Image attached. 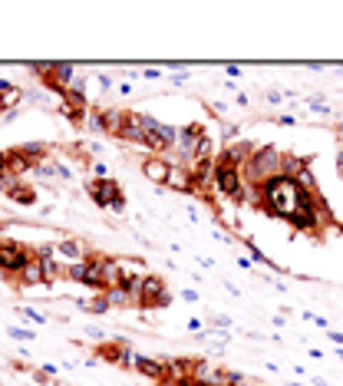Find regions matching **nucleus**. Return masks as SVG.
<instances>
[{"mask_svg": "<svg viewBox=\"0 0 343 386\" xmlns=\"http://www.w3.org/2000/svg\"><path fill=\"white\" fill-rule=\"evenodd\" d=\"M248 199L255 201L264 215H271V218H284L287 224L304 212V188L297 185L294 178H287V175H278V178L264 182V185L255 188Z\"/></svg>", "mask_w": 343, "mask_h": 386, "instance_id": "1", "label": "nucleus"}, {"mask_svg": "<svg viewBox=\"0 0 343 386\" xmlns=\"http://www.w3.org/2000/svg\"><path fill=\"white\" fill-rule=\"evenodd\" d=\"M284 175V152L274 149V146H257L251 152V159L241 165V178H244V188H261L264 182Z\"/></svg>", "mask_w": 343, "mask_h": 386, "instance_id": "2", "label": "nucleus"}, {"mask_svg": "<svg viewBox=\"0 0 343 386\" xmlns=\"http://www.w3.org/2000/svg\"><path fill=\"white\" fill-rule=\"evenodd\" d=\"M215 192L225 195L228 201L241 205L248 201V188H244V178H241V165L231 162L228 152H221L215 159Z\"/></svg>", "mask_w": 343, "mask_h": 386, "instance_id": "3", "label": "nucleus"}, {"mask_svg": "<svg viewBox=\"0 0 343 386\" xmlns=\"http://www.w3.org/2000/svg\"><path fill=\"white\" fill-rule=\"evenodd\" d=\"M86 192L89 199L96 201L99 208H106V212H122L126 208V195H122V188H119L115 178H89Z\"/></svg>", "mask_w": 343, "mask_h": 386, "instance_id": "4", "label": "nucleus"}, {"mask_svg": "<svg viewBox=\"0 0 343 386\" xmlns=\"http://www.w3.org/2000/svg\"><path fill=\"white\" fill-rule=\"evenodd\" d=\"M43 251L37 248H26V245H17V241H0V275L13 281V277L20 275V268H24L30 258H40Z\"/></svg>", "mask_w": 343, "mask_h": 386, "instance_id": "5", "label": "nucleus"}, {"mask_svg": "<svg viewBox=\"0 0 343 386\" xmlns=\"http://www.w3.org/2000/svg\"><path fill=\"white\" fill-rule=\"evenodd\" d=\"M168 287L166 281L159 275H145L139 284V294H136V307H142V311H162V307H168Z\"/></svg>", "mask_w": 343, "mask_h": 386, "instance_id": "6", "label": "nucleus"}, {"mask_svg": "<svg viewBox=\"0 0 343 386\" xmlns=\"http://www.w3.org/2000/svg\"><path fill=\"white\" fill-rule=\"evenodd\" d=\"M102 261H106V254H86L83 261H73V264H66V277H73V281H79V284H86V287H96V291H99Z\"/></svg>", "mask_w": 343, "mask_h": 386, "instance_id": "7", "label": "nucleus"}, {"mask_svg": "<svg viewBox=\"0 0 343 386\" xmlns=\"http://www.w3.org/2000/svg\"><path fill=\"white\" fill-rule=\"evenodd\" d=\"M33 73L43 79V86L56 89L60 96L66 93V86H70V79H73V66H66V63H33Z\"/></svg>", "mask_w": 343, "mask_h": 386, "instance_id": "8", "label": "nucleus"}, {"mask_svg": "<svg viewBox=\"0 0 343 386\" xmlns=\"http://www.w3.org/2000/svg\"><path fill=\"white\" fill-rule=\"evenodd\" d=\"M89 123L96 125V129H102L106 136L122 139V125H126V109H119V106H102V109H93Z\"/></svg>", "mask_w": 343, "mask_h": 386, "instance_id": "9", "label": "nucleus"}, {"mask_svg": "<svg viewBox=\"0 0 343 386\" xmlns=\"http://www.w3.org/2000/svg\"><path fill=\"white\" fill-rule=\"evenodd\" d=\"M93 357L113 363V366H129V363L136 360V357L129 353V340H106L99 347H93Z\"/></svg>", "mask_w": 343, "mask_h": 386, "instance_id": "10", "label": "nucleus"}, {"mask_svg": "<svg viewBox=\"0 0 343 386\" xmlns=\"http://www.w3.org/2000/svg\"><path fill=\"white\" fill-rule=\"evenodd\" d=\"M26 169H30V165H26V159L17 149L0 152V185L3 188L10 185V182H17V175H24Z\"/></svg>", "mask_w": 343, "mask_h": 386, "instance_id": "11", "label": "nucleus"}, {"mask_svg": "<svg viewBox=\"0 0 343 386\" xmlns=\"http://www.w3.org/2000/svg\"><path fill=\"white\" fill-rule=\"evenodd\" d=\"M132 370L142 376H149L152 383H166L168 380V360H155V357H136Z\"/></svg>", "mask_w": 343, "mask_h": 386, "instance_id": "12", "label": "nucleus"}, {"mask_svg": "<svg viewBox=\"0 0 343 386\" xmlns=\"http://www.w3.org/2000/svg\"><path fill=\"white\" fill-rule=\"evenodd\" d=\"M17 152L26 159L30 169H40V165L50 162V155L56 152V146H50V142H24V146H17Z\"/></svg>", "mask_w": 343, "mask_h": 386, "instance_id": "13", "label": "nucleus"}, {"mask_svg": "<svg viewBox=\"0 0 343 386\" xmlns=\"http://www.w3.org/2000/svg\"><path fill=\"white\" fill-rule=\"evenodd\" d=\"M145 136H149V116H139V112H129L126 109L122 139H126V142H139V146H145Z\"/></svg>", "mask_w": 343, "mask_h": 386, "instance_id": "14", "label": "nucleus"}, {"mask_svg": "<svg viewBox=\"0 0 343 386\" xmlns=\"http://www.w3.org/2000/svg\"><path fill=\"white\" fill-rule=\"evenodd\" d=\"M43 258V254H40ZM40 258H30V261L20 268V275L13 277V284H20V287H40V284H47V275H43V261Z\"/></svg>", "mask_w": 343, "mask_h": 386, "instance_id": "15", "label": "nucleus"}, {"mask_svg": "<svg viewBox=\"0 0 343 386\" xmlns=\"http://www.w3.org/2000/svg\"><path fill=\"white\" fill-rule=\"evenodd\" d=\"M142 172L149 182H159V185H166L168 175H172V162H168L166 155H149V159H142Z\"/></svg>", "mask_w": 343, "mask_h": 386, "instance_id": "16", "label": "nucleus"}, {"mask_svg": "<svg viewBox=\"0 0 343 386\" xmlns=\"http://www.w3.org/2000/svg\"><path fill=\"white\" fill-rule=\"evenodd\" d=\"M113 287H126L122 281V268H119V258H109L102 261V275H99V291H113Z\"/></svg>", "mask_w": 343, "mask_h": 386, "instance_id": "17", "label": "nucleus"}, {"mask_svg": "<svg viewBox=\"0 0 343 386\" xmlns=\"http://www.w3.org/2000/svg\"><path fill=\"white\" fill-rule=\"evenodd\" d=\"M166 185L178 188V192H191V195H195V188H191V172L185 169V165H172V175H168Z\"/></svg>", "mask_w": 343, "mask_h": 386, "instance_id": "18", "label": "nucleus"}, {"mask_svg": "<svg viewBox=\"0 0 343 386\" xmlns=\"http://www.w3.org/2000/svg\"><path fill=\"white\" fill-rule=\"evenodd\" d=\"M20 100H24V93H20L17 86H10V83H3V79H0V112L13 109Z\"/></svg>", "mask_w": 343, "mask_h": 386, "instance_id": "19", "label": "nucleus"}, {"mask_svg": "<svg viewBox=\"0 0 343 386\" xmlns=\"http://www.w3.org/2000/svg\"><path fill=\"white\" fill-rule=\"evenodd\" d=\"M7 195H10L13 201H20V205H33V201H37V192L30 185H20V182L7 185Z\"/></svg>", "mask_w": 343, "mask_h": 386, "instance_id": "20", "label": "nucleus"}, {"mask_svg": "<svg viewBox=\"0 0 343 386\" xmlns=\"http://www.w3.org/2000/svg\"><path fill=\"white\" fill-rule=\"evenodd\" d=\"M86 311L89 314H106V311H109V300H106V294H102V291L93 300H86Z\"/></svg>", "mask_w": 343, "mask_h": 386, "instance_id": "21", "label": "nucleus"}, {"mask_svg": "<svg viewBox=\"0 0 343 386\" xmlns=\"http://www.w3.org/2000/svg\"><path fill=\"white\" fill-rule=\"evenodd\" d=\"M241 386H255V383H241Z\"/></svg>", "mask_w": 343, "mask_h": 386, "instance_id": "22", "label": "nucleus"}]
</instances>
